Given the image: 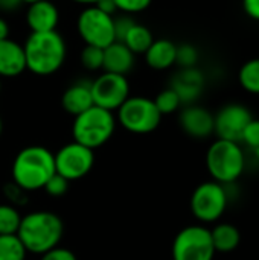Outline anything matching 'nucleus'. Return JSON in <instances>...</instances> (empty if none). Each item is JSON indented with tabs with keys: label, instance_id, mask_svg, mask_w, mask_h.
<instances>
[{
	"label": "nucleus",
	"instance_id": "72a5a7b5",
	"mask_svg": "<svg viewBox=\"0 0 259 260\" xmlns=\"http://www.w3.org/2000/svg\"><path fill=\"white\" fill-rule=\"evenodd\" d=\"M95 6H96L98 9H101L102 12L108 14V15H113V14L118 11V8H116V5H114L113 0H99Z\"/></svg>",
	"mask_w": 259,
	"mask_h": 260
},
{
	"label": "nucleus",
	"instance_id": "4c0bfd02",
	"mask_svg": "<svg viewBox=\"0 0 259 260\" xmlns=\"http://www.w3.org/2000/svg\"><path fill=\"white\" fill-rule=\"evenodd\" d=\"M23 3H27V5H31V3H35V2H40V0H21Z\"/></svg>",
	"mask_w": 259,
	"mask_h": 260
},
{
	"label": "nucleus",
	"instance_id": "423d86ee",
	"mask_svg": "<svg viewBox=\"0 0 259 260\" xmlns=\"http://www.w3.org/2000/svg\"><path fill=\"white\" fill-rule=\"evenodd\" d=\"M116 122L133 134H150L160 125L162 114L153 99L133 96L118 108Z\"/></svg>",
	"mask_w": 259,
	"mask_h": 260
},
{
	"label": "nucleus",
	"instance_id": "393cba45",
	"mask_svg": "<svg viewBox=\"0 0 259 260\" xmlns=\"http://www.w3.org/2000/svg\"><path fill=\"white\" fill-rule=\"evenodd\" d=\"M157 110L160 111V114H171L176 113L179 110V107L182 105V101L179 98V94L172 90V88H166L163 91H160L156 99H153Z\"/></svg>",
	"mask_w": 259,
	"mask_h": 260
},
{
	"label": "nucleus",
	"instance_id": "6e6552de",
	"mask_svg": "<svg viewBox=\"0 0 259 260\" xmlns=\"http://www.w3.org/2000/svg\"><path fill=\"white\" fill-rule=\"evenodd\" d=\"M214 256L211 230L203 225L183 229L172 242V260H214Z\"/></svg>",
	"mask_w": 259,
	"mask_h": 260
},
{
	"label": "nucleus",
	"instance_id": "f704fd0d",
	"mask_svg": "<svg viewBox=\"0 0 259 260\" xmlns=\"http://www.w3.org/2000/svg\"><path fill=\"white\" fill-rule=\"evenodd\" d=\"M21 5H23L21 0H0V11L12 12V11H17Z\"/></svg>",
	"mask_w": 259,
	"mask_h": 260
},
{
	"label": "nucleus",
	"instance_id": "39448f33",
	"mask_svg": "<svg viewBox=\"0 0 259 260\" xmlns=\"http://www.w3.org/2000/svg\"><path fill=\"white\" fill-rule=\"evenodd\" d=\"M206 166L214 181L231 184L243 175L246 157L240 143L217 139L208 149Z\"/></svg>",
	"mask_w": 259,
	"mask_h": 260
},
{
	"label": "nucleus",
	"instance_id": "6ab92c4d",
	"mask_svg": "<svg viewBox=\"0 0 259 260\" xmlns=\"http://www.w3.org/2000/svg\"><path fill=\"white\" fill-rule=\"evenodd\" d=\"M171 88L179 94L182 104L192 102L195 98H198V94L203 88V76L194 67L185 69L174 78Z\"/></svg>",
	"mask_w": 259,
	"mask_h": 260
},
{
	"label": "nucleus",
	"instance_id": "c9c22d12",
	"mask_svg": "<svg viewBox=\"0 0 259 260\" xmlns=\"http://www.w3.org/2000/svg\"><path fill=\"white\" fill-rule=\"evenodd\" d=\"M9 38V24L6 23L5 18L0 17V41Z\"/></svg>",
	"mask_w": 259,
	"mask_h": 260
},
{
	"label": "nucleus",
	"instance_id": "473e14b6",
	"mask_svg": "<svg viewBox=\"0 0 259 260\" xmlns=\"http://www.w3.org/2000/svg\"><path fill=\"white\" fill-rule=\"evenodd\" d=\"M243 9L250 18L259 21V0H243Z\"/></svg>",
	"mask_w": 259,
	"mask_h": 260
},
{
	"label": "nucleus",
	"instance_id": "aec40b11",
	"mask_svg": "<svg viewBox=\"0 0 259 260\" xmlns=\"http://www.w3.org/2000/svg\"><path fill=\"white\" fill-rule=\"evenodd\" d=\"M215 253H231L238 248L241 242L240 230L232 224H218L211 230Z\"/></svg>",
	"mask_w": 259,
	"mask_h": 260
},
{
	"label": "nucleus",
	"instance_id": "9d476101",
	"mask_svg": "<svg viewBox=\"0 0 259 260\" xmlns=\"http://www.w3.org/2000/svg\"><path fill=\"white\" fill-rule=\"evenodd\" d=\"M55 160V172L64 177L67 181H75L84 178L95 165V152L93 149L72 142L64 145L53 154Z\"/></svg>",
	"mask_w": 259,
	"mask_h": 260
},
{
	"label": "nucleus",
	"instance_id": "5701e85b",
	"mask_svg": "<svg viewBox=\"0 0 259 260\" xmlns=\"http://www.w3.org/2000/svg\"><path fill=\"white\" fill-rule=\"evenodd\" d=\"M240 84L241 87L253 94H259V58L247 61L240 69Z\"/></svg>",
	"mask_w": 259,
	"mask_h": 260
},
{
	"label": "nucleus",
	"instance_id": "4468645a",
	"mask_svg": "<svg viewBox=\"0 0 259 260\" xmlns=\"http://www.w3.org/2000/svg\"><path fill=\"white\" fill-rule=\"evenodd\" d=\"M60 21L58 8L50 0H40L27 5L26 11V23L31 32H50L56 30Z\"/></svg>",
	"mask_w": 259,
	"mask_h": 260
},
{
	"label": "nucleus",
	"instance_id": "2eb2a0df",
	"mask_svg": "<svg viewBox=\"0 0 259 260\" xmlns=\"http://www.w3.org/2000/svg\"><path fill=\"white\" fill-rule=\"evenodd\" d=\"M26 70L23 46L9 38L0 41V78H14Z\"/></svg>",
	"mask_w": 259,
	"mask_h": 260
},
{
	"label": "nucleus",
	"instance_id": "1a4fd4ad",
	"mask_svg": "<svg viewBox=\"0 0 259 260\" xmlns=\"http://www.w3.org/2000/svg\"><path fill=\"white\" fill-rule=\"evenodd\" d=\"M227 207V193L223 184L206 181L195 187L191 197V212L200 222L218 221Z\"/></svg>",
	"mask_w": 259,
	"mask_h": 260
},
{
	"label": "nucleus",
	"instance_id": "a211bd4d",
	"mask_svg": "<svg viewBox=\"0 0 259 260\" xmlns=\"http://www.w3.org/2000/svg\"><path fill=\"white\" fill-rule=\"evenodd\" d=\"M147 64L154 70H166L176 64L177 46L166 38L154 40L148 50L143 53Z\"/></svg>",
	"mask_w": 259,
	"mask_h": 260
},
{
	"label": "nucleus",
	"instance_id": "0eeeda50",
	"mask_svg": "<svg viewBox=\"0 0 259 260\" xmlns=\"http://www.w3.org/2000/svg\"><path fill=\"white\" fill-rule=\"evenodd\" d=\"M78 34L87 46L105 49L116 41L114 17L102 12L96 6H87L76 21Z\"/></svg>",
	"mask_w": 259,
	"mask_h": 260
},
{
	"label": "nucleus",
	"instance_id": "7ed1b4c3",
	"mask_svg": "<svg viewBox=\"0 0 259 260\" xmlns=\"http://www.w3.org/2000/svg\"><path fill=\"white\" fill-rule=\"evenodd\" d=\"M55 174L53 154L44 146L34 145L23 148L12 163V180L24 192L43 189Z\"/></svg>",
	"mask_w": 259,
	"mask_h": 260
},
{
	"label": "nucleus",
	"instance_id": "ddd939ff",
	"mask_svg": "<svg viewBox=\"0 0 259 260\" xmlns=\"http://www.w3.org/2000/svg\"><path fill=\"white\" fill-rule=\"evenodd\" d=\"M179 122L182 129L194 139H205L214 133V116L203 107H186L180 113Z\"/></svg>",
	"mask_w": 259,
	"mask_h": 260
},
{
	"label": "nucleus",
	"instance_id": "412c9836",
	"mask_svg": "<svg viewBox=\"0 0 259 260\" xmlns=\"http://www.w3.org/2000/svg\"><path fill=\"white\" fill-rule=\"evenodd\" d=\"M153 41L154 38H153L151 30L147 26L134 21V24L128 29V32L125 34L121 43H124L136 55V53H145L148 47L153 44Z\"/></svg>",
	"mask_w": 259,
	"mask_h": 260
},
{
	"label": "nucleus",
	"instance_id": "20e7f679",
	"mask_svg": "<svg viewBox=\"0 0 259 260\" xmlns=\"http://www.w3.org/2000/svg\"><path fill=\"white\" fill-rule=\"evenodd\" d=\"M114 129V114L111 111L93 105L87 111L75 116L72 125V136L73 142H78L95 151L96 148H101L111 139Z\"/></svg>",
	"mask_w": 259,
	"mask_h": 260
},
{
	"label": "nucleus",
	"instance_id": "dca6fc26",
	"mask_svg": "<svg viewBox=\"0 0 259 260\" xmlns=\"http://www.w3.org/2000/svg\"><path fill=\"white\" fill-rule=\"evenodd\" d=\"M134 67V53L121 41H114L104 49L102 69L108 73L124 75L130 73Z\"/></svg>",
	"mask_w": 259,
	"mask_h": 260
},
{
	"label": "nucleus",
	"instance_id": "bb28decb",
	"mask_svg": "<svg viewBox=\"0 0 259 260\" xmlns=\"http://www.w3.org/2000/svg\"><path fill=\"white\" fill-rule=\"evenodd\" d=\"M198 58V52L194 46L191 44H182L177 46V56H176V64H180L185 69H191L195 66Z\"/></svg>",
	"mask_w": 259,
	"mask_h": 260
},
{
	"label": "nucleus",
	"instance_id": "4be33fe9",
	"mask_svg": "<svg viewBox=\"0 0 259 260\" xmlns=\"http://www.w3.org/2000/svg\"><path fill=\"white\" fill-rule=\"evenodd\" d=\"M26 248L17 235L0 236V260H24Z\"/></svg>",
	"mask_w": 259,
	"mask_h": 260
},
{
	"label": "nucleus",
	"instance_id": "e433bc0d",
	"mask_svg": "<svg viewBox=\"0 0 259 260\" xmlns=\"http://www.w3.org/2000/svg\"><path fill=\"white\" fill-rule=\"evenodd\" d=\"M75 3H79V5H85V6H95L99 0H72Z\"/></svg>",
	"mask_w": 259,
	"mask_h": 260
},
{
	"label": "nucleus",
	"instance_id": "f3484780",
	"mask_svg": "<svg viewBox=\"0 0 259 260\" xmlns=\"http://www.w3.org/2000/svg\"><path fill=\"white\" fill-rule=\"evenodd\" d=\"M63 108L72 114L73 117L87 111L90 107H93V96H92V87L89 82H76L70 85L61 98Z\"/></svg>",
	"mask_w": 259,
	"mask_h": 260
},
{
	"label": "nucleus",
	"instance_id": "f257e3e1",
	"mask_svg": "<svg viewBox=\"0 0 259 260\" xmlns=\"http://www.w3.org/2000/svg\"><path fill=\"white\" fill-rule=\"evenodd\" d=\"M26 56V70L38 76L53 75L66 61V41L56 30L31 32L23 44Z\"/></svg>",
	"mask_w": 259,
	"mask_h": 260
},
{
	"label": "nucleus",
	"instance_id": "9b49d317",
	"mask_svg": "<svg viewBox=\"0 0 259 260\" xmlns=\"http://www.w3.org/2000/svg\"><path fill=\"white\" fill-rule=\"evenodd\" d=\"M93 104L107 111H118V108L130 98V84L127 76L104 72L93 82H90Z\"/></svg>",
	"mask_w": 259,
	"mask_h": 260
},
{
	"label": "nucleus",
	"instance_id": "58836bf2",
	"mask_svg": "<svg viewBox=\"0 0 259 260\" xmlns=\"http://www.w3.org/2000/svg\"><path fill=\"white\" fill-rule=\"evenodd\" d=\"M2 131H3V122H2V117H0V136H2Z\"/></svg>",
	"mask_w": 259,
	"mask_h": 260
},
{
	"label": "nucleus",
	"instance_id": "a878e982",
	"mask_svg": "<svg viewBox=\"0 0 259 260\" xmlns=\"http://www.w3.org/2000/svg\"><path fill=\"white\" fill-rule=\"evenodd\" d=\"M81 64L87 70H99L104 64V49L87 46L81 50Z\"/></svg>",
	"mask_w": 259,
	"mask_h": 260
},
{
	"label": "nucleus",
	"instance_id": "2f4dec72",
	"mask_svg": "<svg viewBox=\"0 0 259 260\" xmlns=\"http://www.w3.org/2000/svg\"><path fill=\"white\" fill-rule=\"evenodd\" d=\"M134 24V20L128 15H122L114 18V37L116 41H122L125 34L128 32V29Z\"/></svg>",
	"mask_w": 259,
	"mask_h": 260
},
{
	"label": "nucleus",
	"instance_id": "a19ab883",
	"mask_svg": "<svg viewBox=\"0 0 259 260\" xmlns=\"http://www.w3.org/2000/svg\"><path fill=\"white\" fill-rule=\"evenodd\" d=\"M0 91H2V82H0Z\"/></svg>",
	"mask_w": 259,
	"mask_h": 260
},
{
	"label": "nucleus",
	"instance_id": "b1692460",
	"mask_svg": "<svg viewBox=\"0 0 259 260\" xmlns=\"http://www.w3.org/2000/svg\"><path fill=\"white\" fill-rule=\"evenodd\" d=\"M21 222L18 210L9 204H0V236L17 235Z\"/></svg>",
	"mask_w": 259,
	"mask_h": 260
},
{
	"label": "nucleus",
	"instance_id": "c756f323",
	"mask_svg": "<svg viewBox=\"0 0 259 260\" xmlns=\"http://www.w3.org/2000/svg\"><path fill=\"white\" fill-rule=\"evenodd\" d=\"M241 142H244L252 151L259 148V120L258 119H252L250 123L246 126Z\"/></svg>",
	"mask_w": 259,
	"mask_h": 260
},
{
	"label": "nucleus",
	"instance_id": "cd10ccee",
	"mask_svg": "<svg viewBox=\"0 0 259 260\" xmlns=\"http://www.w3.org/2000/svg\"><path fill=\"white\" fill-rule=\"evenodd\" d=\"M69 183H70V181H67L64 177L55 174V175L50 177V180L44 184L43 189H44L46 193L50 195V197H63V195L67 192V189H69Z\"/></svg>",
	"mask_w": 259,
	"mask_h": 260
},
{
	"label": "nucleus",
	"instance_id": "f03ea898",
	"mask_svg": "<svg viewBox=\"0 0 259 260\" xmlns=\"http://www.w3.org/2000/svg\"><path fill=\"white\" fill-rule=\"evenodd\" d=\"M63 235V219L47 210H38L21 216V222L17 232V236L20 238L26 251L40 256L58 247Z\"/></svg>",
	"mask_w": 259,
	"mask_h": 260
},
{
	"label": "nucleus",
	"instance_id": "ea45409f",
	"mask_svg": "<svg viewBox=\"0 0 259 260\" xmlns=\"http://www.w3.org/2000/svg\"><path fill=\"white\" fill-rule=\"evenodd\" d=\"M253 152H255V155H256V157H259V148L258 149H253Z\"/></svg>",
	"mask_w": 259,
	"mask_h": 260
},
{
	"label": "nucleus",
	"instance_id": "f8f14e48",
	"mask_svg": "<svg viewBox=\"0 0 259 260\" xmlns=\"http://www.w3.org/2000/svg\"><path fill=\"white\" fill-rule=\"evenodd\" d=\"M253 119L249 108L240 104H229L214 116V133L221 140L241 142L246 126Z\"/></svg>",
	"mask_w": 259,
	"mask_h": 260
},
{
	"label": "nucleus",
	"instance_id": "c85d7f7f",
	"mask_svg": "<svg viewBox=\"0 0 259 260\" xmlns=\"http://www.w3.org/2000/svg\"><path fill=\"white\" fill-rule=\"evenodd\" d=\"M118 11L124 14H137L150 8L153 0H113Z\"/></svg>",
	"mask_w": 259,
	"mask_h": 260
},
{
	"label": "nucleus",
	"instance_id": "7c9ffc66",
	"mask_svg": "<svg viewBox=\"0 0 259 260\" xmlns=\"http://www.w3.org/2000/svg\"><path fill=\"white\" fill-rule=\"evenodd\" d=\"M40 260H78L75 253L67 250V248H63V247H55L49 251H46L44 254H41V259Z\"/></svg>",
	"mask_w": 259,
	"mask_h": 260
}]
</instances>
